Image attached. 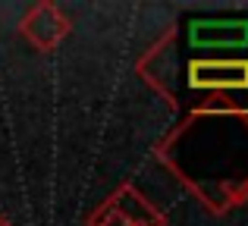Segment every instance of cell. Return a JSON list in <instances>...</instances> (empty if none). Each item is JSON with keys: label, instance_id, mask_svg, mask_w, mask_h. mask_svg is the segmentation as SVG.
I'll list each match as a JSON object with an SVG mask.
<instances>
[{"label": "cell", "instance_id": "6da1fadb", "mask_svg": "<svg viewBox=\"0 0 248 226\" xmlns=\"http://www.w3.org/2000/svg\"><path fill=\"white\" fill-rule=\"evenodd\" d=\"M157 160L211 214L245 204L248 110L230 94H211L157 145Z\"/></svg>", "mask_w": 248, "mask_h": 226}, {"label": "cell", "instance_id": "7a4b0ae2", "mask_svg": "<svg viewBox=\"0 0 248 226\" xmlns=\"http://www.w3.org/2000/svg\"><path fill=\"white\" fill-rule=\"evenodd\" d=\"M19 35L31 44L41 54H50V50L60 47V41L73 31V22L60 13V6L50 3V0H38V3L29 6V13L19 22Z\"/></svg>", "mask_w": 248, "mask_h": 226}, {"label": "cell", "instance_id": "3957f363", "mask_svg": "<svg viewBox=\"0 0 248 226\" xmlns=\"http://www.w3.org/2000/svg\"><path fill=\"white\" fill-rule=\"evenodd\" d=\"M188 88L195 91H245L248 88V60H192L188 63Z\"/></svg>", "mask_w": 248, "mask_h": 226}, {"label": "cell", "instance_id": "277c9868", "mask_svg": "<svg viewBox=\"0 0 248 226\" xmlns=\"http://www.w3.org/2000/svg\"><path fill=\"white\" fill-rule=\"evenodd\" d=\"M104 204H110L116 214L126 217L132 226H167V217L160 214V211L154 208L132 182H123Z\"/></svg>", "mask_w": 248, "mask_h": 226}, {"label": "cell", "instance_id": "5b68a950", "mask_svg": "<svg viewBox=\"0 0 248 226\" xmlns=\"http://www.w3.org/2000/svg\"><path fill=\"white\" fill-rule=\"evenodd\" d=\"M195 47H245L248 44V22H192L188 29Z\"/></svg>", "mask_w": 248, "mask_h": 226}, {"label": "cell", "instance_id": "8992f818", "mask_svg": "<svg viewBox=\"0 0 248 226\" xmlns=\"http://www.w3.org/2000/svg\"><path fill=\"white\" fill-rule=\"evenodd\" d=\"M88 226H132V223H129L126 217H120L110 204H101V208L88 217Z\"/></svg>", "mask_w": 248, "mask_h": 226}, {"label": "cell", "instance_id": "52a82bcc", "mask_svg": "<svg viewBox=\"0 0 248 226\" xmlns=\"http://www.w3.org/2000/svg\"><path fill=\"white\" fill-rule=\"evenodd\" d=\"M0 226H13V220H10L6 214H0Z\"/></svg>", "mask_w": 248, "mask_h": 226}]
</instances>
